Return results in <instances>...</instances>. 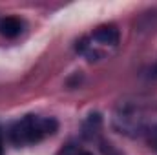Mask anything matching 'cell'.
Returning a JSON list of instances; mask_svg holds the SVG:
<instances>
[{"label":"cell","instance_id":"obj_1","mask_svg":"<svg viewBox=\"0 0 157 155\" xmlns=\"http://www.w3.org/2000/svg\"><path fill=\"white\" fill-rule=\"evenodd\" d=\"M57 120L53 119H39L37 115H26L11 128V141L17 146H26L39 142L46 135L55 133Z\"/></svg>","mask_w":157,"mask_h":155},{"label":"cell","instance_id":"obj_2","mask_svg":"<svg viewBox=\"0 0 157 155\" xmlns=\"http://www.w3.org/2000/svg\"><path fill=\"white\" fill-rule=\"evenodd\" d=\"M91 39L97 40L99 44H106V46H115L119 44V29L113 26V24H104V26H99Z\"/></svg>","mask_w":157,"mask_h":155},{"label":"cell","instance_id":"obj_3","mask_svg":"<svg viewBox=\"0 0 157 155\" xmlns=\"http://www.w3.org/2000/svg\"><path fill=\"white\" fill-rule=\"evenodd\" d=\"M22 31V22L17 18V17H6L0 20V33L7 39H13L17 37L18 33Z\"/></svg>","mask_w":157,"mask_h":155},{"label":"cell","instance_id":"obj_4","mask_svg":"<svg viewBox=\"0 0 157 155\" xmlns=\"http://www.w3.org/2000/svg\"><path fill=\"white\" fill-rule=\"evenodd\" d=\"M150 142H152V146H154V148L157 150V130L154 131V133H152V139H150Z\"/></svg>","mask_w":157,"mask_h":155},{"label":"cell","instance_id":"obj_5","mask_svg":"<svg viewBox=\"0 0 157 155\" xmlns=\"http://www.w3.org/2000/svg\"><path fill=\"white\" fill-rule=\"evenodd\" d=\"M75 155H93L91 152H86V150H82V152H77Z\"/></svg>","mask_w":157,"mask_h":155},{"label":"cell","instance_id":"obj_6","mask_svg":"<svg viewBox=\"0 0 157 155\" xmlns=\"http://www.w3.org/2000/svg\"><path fill=\"white\" fill-rule=\"evenodd\" d=\"M0 155H4V148H2V141H0Z\"/></svg>","mask_w":157,"mask_h":155},{"label":"cell","instance_id":"obj_7","mask_svg":"<svg viewBox=\"0 0 157 155\" xmlns=\"http://www.w3.org/2000/svg\"><path fill=\"white\" fill-rule=\"evenodd\" d=\"M154 73H155V75H157V66H155V68H154Z\"/></svg>","mask_w":157,"mask_h":155}]
</instances>
